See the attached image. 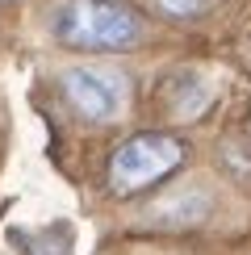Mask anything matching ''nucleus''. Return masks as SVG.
<instances>
[{
  "mask_svg": "<svg viewBox=\"0 0 251 255\" xmlns=\"http://www.w3.org/2000/svg\"><path fill=\"white\" fill-rule=\"evenodd\" d=\"M50 29L71 50H130L142 38V13L126 0H55Z\"/></svg>",
  "mask_w": 251,
  "mask_h": 255,
  "instance_id": "nucleus-1",
  "label": "nucleus"
},
{
  "mask_svg": "<svg viewBox=\"0 0 251 255\" xmlns=\"http://www.w3.org/2000/svg\"><path fill=\"white\" fill-rule=\"evenodd\" d=\"M180 163H184V142L176 134H159V130L130 134L109 159V188L118 197L146 193L172 172H180Z\"/></svg>",
  "mask_w": 251,
  "mask_h": 255,
  "instance_id": "nucleus-2",
  "label": "nucleus"
},
{
  "mask_svg": "<svg viewBox=\"0 0 251 255\" xmlns=\"http://www.w3.org/2000/svg\"><path fill=\"white\" fill-rule=\"evenodd\" d=\"M63 92L84 122H113L126 109V76L113 67H97V63L67 67Z\"/></svg>",
  "mask_w": 251,
  "mask_h": 255,
  "instance_id": "nucleus-3",
  "label": "nucleus"
},
{
  "mask_svg": "<svg viewBox=\"0 0 251 255\" xmlns=\"http://www.w3.org/2000/svg\"><path fill=\"white\" fill-rule=\"evenodd\" d=\"M209 205H214V201H209V193H201V188H184V193L159 197L151 209H146V218H151L155 226L184 230V226H197V222H205Z\"/></svg>",
  "mask_w": 251,
  "mask_h": 255,
  "instance_id": "nucleus-4",
  "label": "nucleus"
},
{
  "mask_svg": "<svg viewBox=\"0 0 251 255\" xmlns=\"http://www.w3.org/2000/svg\"><path fill=\"white\" fill-rule=\"evenodd\" d=\"M13 243H29V247H21L25 255H71V226L55 222V226L34 230V235H13Z\"/></svg>",
  "mask_w": 251,
  "mask_h": 255,
  "instance_id": "nucleus-5",
  "label": "nucleus"
},
{
  "mask_svg": "<svg viewBox=\"0 0 251 255\" xmlns=\"http://www.w3.org/2000/svg\"><path fill=\"white\" fill-rule=\"evenodd\" d=\"M209 4H214V0H155V8H159L163 17H172V21H193V17H201Z\"/></svg>",
  "mask_w": 251,
  "mask_h": 255,
  "instance_id": "nucleus-6",
  "label": "nucleus"
},
{
  "mask_svg": "<svg viewBox=\"0 0 251 255\" xmlns=\"http://www.w3.org/2000/svg\"><path fill=\"white\" fill-rule=\"evenodd\" d=\"M0 4H8V0H0Z\"/></svg>",
  "mask_w": 251,
  "mask_h": 255,
  "instance_id": "nucleus-7",
  "label": "nucleus"
}]
</instances>
